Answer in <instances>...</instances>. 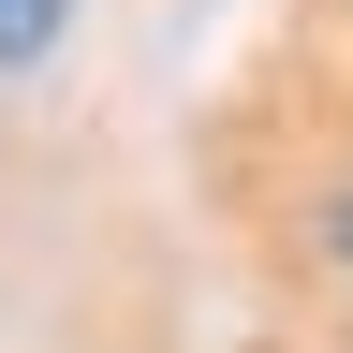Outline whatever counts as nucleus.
Here are the masks:
<instances>
[{
  "mask_svg": "<svg viewBox=\"0 0 353 353\" xmlns=\"http://www.w3.org/2000/svg\"><path fill=\"white\" fill-rule=\"evenodd\" d=\"M59 15H74V0H0V74H30L44 44H59Z\"/></svg>",
  "mask_w": 353,
  "mask_h": 353,
  "instance_id": "nucleus-1",
  "label": "nucleus"
},
{
  "mask_svg": "<svg viewBox=\"0 0 353 353\" xmlns=\"http://www.w3.org/2000/svg\"><path fill=\"white\" fill-rule=\"evenodd\" d=\"M324 236H339V265H353V192H339V221H324Z\"/></svg>",
  "mask_w": 353,
  "mask_h": 353,
  "instance_id": "nucleus-2",
  "label": "nucleus"
}]
</instances>
